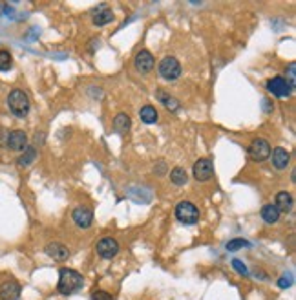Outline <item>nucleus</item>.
<instances>
[{
  "instance_id": "6",
  "label": "nucleus",
  "mask_w": 296,
  "mask_h": 300,
  "mask_svg": "<svg viewBox=\"0 0 296 300\" xmlns=\"http://www.w3.org/2000/svg\"><path fill=\"white\" fill-rule=\"evenodd\" d=\"M249 156L252 161H265L271 156V145L265 139H254L249 146Z\"/></svg>"
},
{
  "instance_id": "27",
  "label": "nucleus",
  "mask_w": 296,
  "mask_h": 300,
  "mask_svg": "<svg viewBox=\"0 0 296 300\" xmlns=\"http://www.w3.org/2000/svg\"><path fill=\"white\" fill-rule=\"evenodd\" d=\"M294 70H296V64H294V62H291V64H289V71H287V73H289V81H287V83L291 85V88H294V85H296V81H294Z\"/></svg>"
},
{
  "instance_id": "1",
  "label": "nucleus",
  "mask_w": 296,
  "mask_h": 300,
  "mask_svg": "<svg viewBox=\"0 0 296 300\" xmlns=\"http://www.w3.org/2000/svg\"><path fill=\"white\" fill-rule=\"evenodd\" d=\"M80 287H82L80 273H77L75 269H70V267H62L59 273V285H57L60 295H73Z\"/></svg>"
},
{
  "instance_id": "25",
  "label": "nucleus",
  "mask_w": 296,
  "mask_h": 300,
  "mask_svg": "<svg viewBox=\"0 0 296 300\" xmlns=\"http://www.w3.org/2000/svg\"><path fill=\"white\" fill-rule=\"evenodd\" d=\"M232 267H234V269H236L240 275H243V276L249 275V269H247V265L243 264L241 260H238V258H234V260H232Z\"/></svg>"
},
{
  "instance_id": "15",
  "label": "nucleus",
  "mask_w": 296,
  "mask_h": 300,
  "mask_svg": "<svg viewBox=\"0 0 296 300\" xmlns=\"http://www.w3.org/2000/svg\"><path fill=\"white\" fill-rule=\"evenodd\" d=\"M112 20H114V11L108 10L106 6H101L93 11V24L95 26H105Z\"/></svg>"
},
{
  "instance_id": "26",
  "label": "nucleus",
  "mask_w": 296,
  "mask_h": 300,
  "mask_svg": "<svg viewBox=\"0 0 296 300\" xmlns=\"http://www.w3.org/2000/svg\"><path fill=\"white\" fill-rule=\"evenodd\" d=\"M278 285H280L281 289H285V287H291V285H292V276L291 275H283L280 280H278Z\"/></svg>"
},
{
  "instance_id": "21",
  "label": "nucleus",
  "mask_w": 296,
  "mask_h": 300,
  "mask_svg": "<svg viewBox=\"0 0 296 300\" xmlns=\"http://www.w3.org/2000/svg\"><path fill=\"white\" fill-rule=\"evenodd\" d=\"M37 158V150L33 148V146H26L24 148V154L19 158V167H28L30 163H33V160Z\"/></svg>"
},
{
  "instance_id": "9",
  "label": "nucleus",
  "mask_w": 296,
  "mask_h": 300,
  "mask_svg": "<svg viewBox=\"0 0 296 300\" xmlns=\"http://www.w3.org/2000/svg\"><path fill=\"white\" fill-rule=\"evenodd\" d=\"M46 255L53 258L57 262H62V260H68V256H70V249L66 247L64 244H59V242H51V244L46 245Z\"/></svg>"
},
{
  "instance_id": "19",
  "label": "nucleus",
  "mask_w": 296,
  "mask_h": 300,
  "mask_svg": "<svg viewBox=\"0 0 296 300\" xmlns=\"http://www.w3.org/2000/svg\"><path fill=\"white\" fill-rule=\"evenodd\" d=\"M139 115H141V121L146 123V125H154V123H157V112H156V108L150 105L143 106Z\"/></svg>"
},
{
  "instance_id": "5",
  "label": "nucleus",
  "mask_w": 296,
  "mask_h": 300,
  "mask_svg": "<svg viewBox=\"0 0 296 300\" xmlns=\"http://www.w3.org/2000/svg\"><path fill=\"white\" fill-rule=\"evenodd\" d=\"M192 174L198 181H207L211 180L214 176V165H212V160L209 158H201L194 163V169H192Z\"/></svg>"
},
{
  "instance_id": "13",
  "label": "nucleus",
  "mask_w": 296,
  "mask_h": 300,
  "mask_svg": "<svg viewBox=\"0 0 296 300\" xmlns=\"http://www.w3.org/2000/svg\"><path fill=\"white\" fill-rule=\"evenodd\" d=\"M8 148L11 150H24L28 146V135L22 130H13L8 134Z\"/></svg>"
},
{
  "instance_id": "28",
  "label": "nucleus",
  "mask_w": 296,
  "mask_h": 300,
  "mask_svg": "<svg viewBox=\"0 0 296 300\" xmlns=\"http://www.w3.org/2000/svg\"><path fill=\"white\" fill-rule=\"evenodd\" d=\"M91 300H114L106 291H97V293H93V296H91Z\"/></svg>"
},
{
  "instance_id": "22",
  "label": "nucleus",
  "mask_w": 296,
  "mask_h": 300,
  "mask_svg": "<svg viewBox=\"0 0 296 300\" xmlns=\"http://www.w3.org/2000/svg\"><path fill=\"white\" fill-rule=\"evenodd\" d=\"M157 99H161V103L168 108V110H177L179 108V103H177V99H174V97H170V95H166L165 92H157Z\"/></svg>"
},
{
  "instance_id": "17",
  "label": "nucleus",
  "mask_w": 296,
  "mask_h": 300,
  "mask_svg": "<svg viewBox=\"0 0 296 300\" xmlns=\"http://www.w3.org/2000/svg\"><path fill=\"white\" fill-rule=\"evenodd\" d=\"M130 125H132V121L126 114H117L116 117H114V128H116L119 134H126V132L130 130Z\"/></svg>"
},
{
  "instance_id": "18",
  "label": "nucleus",
  "mask_w": 296,
  "mask_h": 300,
  "mask_svg": "<svg viewBox=\"0 0 296 300\" xmlns=\"http://www.w3.org/2000/svg\"><path fill=\"white\" fill-rule=\"evenodd\" d=\"M261 218H263V221H267V223H276V221L280 220V210L274 205H265L261 209Z\"/></svg>"
},
{
  "instance_id": "10",
  "label": "nucleus",
  "mask_w": 296,
  "mask_h": 300,
  "mask_svg": "<svg viewBox=\"0 0 296 300\" xmlns=\"http://www.w3.org/2000/svg\"><path fill=\"white\" fill-rule=\"evenodd\" d=\"M134 64H136L137 71H141V73H148V71H152V68H154V57H152L150 51L141 50L136 55Z\"/></svg>"
},
{
  "instance_id": "16",
  "label": "nucleus",
  "mask_w": 296,
  "mask_h": 300,
  "mask_svg": "<svg viewBox=\"0 0 296 300\" xmlns=\"http://www.w3.org/2000/svg\"><path fill=\"white\" fill-rule=\"evenodd\" d=\"M274 207H276L280 212H291V209H292V196L289 194V192H278Z\"/></svg>"
},
{
  "instance_id": "2",
  "label": "nucleus",
  "mask_w": 296,
  "mask_h": 300,
  "mask_svg": "<svg viewBox=\"0 0 296 300\" xmlns=\"http://www.w3.org/2000/svg\"><path fill=\"white\" fill-rule=\"evenodd\" d=\"M8 106H10L11 114L22 119L30 112V97L22 90H13L8 95Z\"/></svg>"
},
{
  "instance_id": "11",
  "label": "nucleus",
  "mask_w": 296,
  "mask_h": 300,
  "mask_svg": "<svg viewBox=\"0 0 296 300\" xmlns=\"http://www.w3.org/2000/svg\"><path fill=\"white\" fill-rule=\"evenodd\" d=\"M73 221L79 225L80 229H88L93 223V212L88 207H77L73 210Z\"/></svg>"
},
{
  "instance_id": "8",
  "label": "nucleus",
  "mask_w": 296,
  "mask_h": 300,
  "mask_svg": "<svg viewBox=\"0 0 296 300\" xmlns=\"http://www.w3.org/2000/svg\"><path fill=\"white\" fill-rule=\"evenodd\" d=\"M97 253L103 258H114V256L119 253V244L114 238H103L97 244Z\"/></svg>"
},
{
  "instance_id": "14",
  "label": "nucleus",
  "mask_w": 296,
  "mask_h": 300,
  "mask_svg": "<svg viewBox=\"0 0 296 300\" xmlns=\"http://www.w3.org/2000/svg\"><path fill=\"white\" fill-rule=\"evenodd\" d=\"M289 161H291V154L285 148H274V152H272V165L276 167L278 170L287 169Z\"/></svg>"
},
{
  "instance_id": "29",
  "label": "nucleus",
  "mask_w": 296,
  "mask_h": 300,
  "mask_svg": "<svg viewBox=\"0 0 296 300\" xmlns=\"http://www.w3.org/2000/svg\"><path fill=\"white\" fill-rule=\"evenodd\" d=\"M4 10H6V4H4V2H0V15L4 13Z\"/></svg>"
},
{
  "instance_id": "4",
  "label": "nucleus",
  "mask_w": 296,
  "mask_h": 300,
  "mask_svg": "<svg viewBox=\"0 0 296 300\" xmlns=\"http://www.w3.org/2000/svg\"><path fill=\"white\" fill-rule=\"evenodd\" d=\"M159 75L165 81H176L181 75V64L176 57H165L159 62Z\"/></svg>"
},
{
  "instance_id": "20",
  "label": "nucleus",
  "mask_w": 296,
  "mask_h": 300,
  "mask_svg": "<svg viewBox=\"0 0 296 300\" xmlns=\"http://www.w3.org/2000/svg\"><path fill=\"white\" fill-rule=\"evenodd\" d=\"M170 180L174 185L181 187L188 181V174H186V170L183 169V167H176V169H172V172H170Z\"/></svg>"
},
{
  "instance_id": "12",
  "label": "nucleus",
  "mask_w": 296,
  "mask_h": 300,
  "mask_svg": "<svg viewBox=\"0 0 296 300\" xmlns=\"http://www.w3.org/2000/svg\"><path fill=\"white\" fill-rule=\"evenodd\" d=\"M20 285L15 280H6L0 285V300H19Z\"/></svg>"
},
{
  "instance_id": "24",
  "label": "nucleus",
  "mask_w": 296,
  "mask_h": 300,
  "mask_svg": "<svg viewBox=\"0 0 296 300\" xmlns=\"http://www.w3.org/2000/svg\"><path fill=\"white\" fill-rule=\"evenodd\" d=\"M247 245H249V242L243 240V238H234V240H231L227 244V251H238L241 247H247Z\"/></svg>"
},
{
  "instance_id": "23",
  "label": "nucleus",
  "mask_w": 296,
  "mask_h": 300,
  "mask_svg": "<svg viewBox=\"0 0 296 300\" xmlns=\"http://www.w3.org/2000/svg\"><path fill=\"white\" fill-rule=\"evenodd\" d=\"M13 66V59H11V53L6 50H0V71H8Z\"/></svg>"
},
{
  "instance_id": "3",
  "label": "nucleus",
  "mask_w": 296,
  "mask_h": 300,
  "mask_svg": "<svg viewBox=\"0 0 296 300\" xmlns=\"http://www.w3.org/2000/svg\"><path fill=\"white\" fill-rule=\"evenodd\" d=\"M176 218L185 225H194L200 221V210L190 201H181L176 207Z\"/></svg>"
},
{
  "instance_id": "7",
  "label": "nucleus",
  "mask_w": 296,
  "mask_h": 300,
  "mask_svg": "<svg viewBox=\"0 0 296 300\" xmlns=\"http://www.w3.org/2000/svg\"><path fill=\"white\" fill-rule=\"evenodd\" d=\"M267 90L271 92L272 95H276V97H289L292 88L283 77H272V79L267 83Z\"/></svg>"
}]
</instances>
